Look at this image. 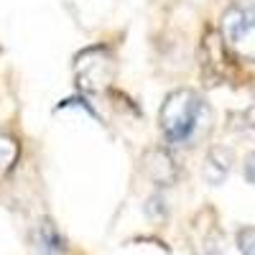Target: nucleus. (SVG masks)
Segmentation results:
<instances>
[{
    "label": "nucleus",
    "instance_id": "obj_1",
    "mask_svg": "<svg viewBox=\"0 0 255 255\" xmlns=\"http://www.w3.org/2000/svg\"><path fill=\"white\" fill-rule=\"evenodd\" d=\"M158 120L168 143H191L209 125V108L194 90H176L166 97Z\"/></svg>",
    "mask_w": 255,
    "mask_h": 255
},
{
    "label": "nucleus",
    "instance_id": "obj_2",
    "mask_svg": "<svg viewBox=\"0 0 255 255\" xmlns=\"http://www.w3.org/2000/svg\"><path fill=\"white\" fill-rule=\"evenodd\" d=\"M222 38L238 56L255 61V8H230L222 15Z\"/></svg>",
    "mask_w": 255,
    "mask_h": 255
},
{
    "label": "nucleus",
    "instance_id": "obj_7",
    "mask_svg": "<svg viewBox=\"0 0 255 255\" xmlns=\"http://www.w3.org/2000/svg\"><path fill=\"white\" fill-rule=\"evenodd\" d=\"M20 156V145L15 138L5 135V133H0V179L8 176L13 171V166Z\"/></svg>",
    "mask_w": 255,
    "mask_h": 255
},
{
    "label": "nucleus",
    "instance_id": "obj_3",
    "mask_svg": "<svg viewBox=\"0 0 255 255\" xmlns=\"http://www.w3.org/2000/svg\"><path fill=\"white\" fill-rule=\"evenodd\" d=\"M77 74L82 87H100L102 82L113 77V59L105 49H90L84 51L77 61Z\"/></svg>",
    "mask_w": 255,
    "mask_h": 255
},
{
    "label": "nucleus",
    "instance_id": "obj_8",
    "mask_svg": "<svg viewBox=\"0 0 255 255\" xmlns=\"http://www.w3.org/2000/svg\"><path fill=\"white\" fill-rule=\"evenodd\" d=\"M238 248L243 255H255V227H243L238 232Z\"/></svg>",
    "mask_w": 255,
    "mask_h": 255
},
{
    "label": "nucleus",
    "instance_id": "obj_5",
    "mask_svg": "<svg viewBox=\"0 0 255 255\" xmlns=\"http://www.w3.org/2000/svg\"><path fill=\"white\" fill-rule=\"evenodd\" d=\"M145 171L158 184H171L176 179V161L166 151H151L145 158Z\"/></svg>",
    "mask_w": 255,
    "mask_h": 255
},
{
    "label": "nucleus",
    "instance_id": "obj_10",
    "mask_svg": "<svg viewBox=\"0 0 255 255\" xmlns=\"http://www.w3.org/2000/svg\"><path fill=\"white\" fill-rule=\"evenodd\" d=\"M199 255H220L217 250H207V253H199Z\"/></svg>",
    "mask_w": 255,
    "mask_h": 255
},
{
    "label": "nucleus",
    "instance_id": "obj_9",
    "mask_svg": "<svg viewBox=\"0 0 255 255\" xmlns=\"http://www.w3.org/2000/svg\"><path fill=\"white\" fill-rule=\"evenodd\" d=\"M245 179L255 186V151L248 153V158H245Z\"/></svg>",
    "mask_w": 255,
    "mask_h": 255
},
{
    "label": "nucleus",
    "instance_id": "obj_6",
    "mask_svg": "<svg viewBox=\"0 0 255 255\" xmlns=\"http://www.w3.org/2000/svg\"><path fill=\"white\" fill-rule=\"evenodd\" d=\"M230 151H225V148H212L207 161H204V179L209 184H222V179L230 174Z\"/></svg>",
    "mask_w": 255,
    "mask_h": 255
},
{
    "label": "nucleus",
    "instance_id": "obj_4",
    "mask_svg": "<svg viewBox=\"0 0 255 255\" xmlns=\"http://www.w3.org/2000/svg\"><path fill=\"white\" fill-rule=\"evenodd\" d=\"M33 245L38 255H64L67 250V240L59 235V230L54 227V222H41L36 227V235H33Z\"/></svg>",
    "mask_w": 255,
    "mask_h": 255
}]
</instances>
